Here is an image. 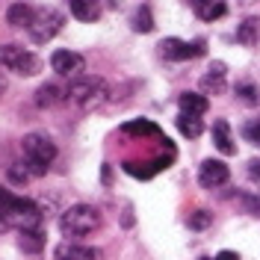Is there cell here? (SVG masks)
<instances>
[{
	"label": "cell",
	"mask_w": 260,
	"mask_h": 260,
	"mask_svg": "<svg viewBox=\"0 0 260 260\" xmlns=\"http://www.w3.org/2000/svg\"><path fill=\"white\" fill-rule=\"evenodd\" d=\"M213 145L219 148L225 157H234L237 154V145H234V136H231V124H228L225 118H219L216 124H213Z\"/></svg>",
	"instance_id": "cell-14"
},
{
	"label": "cell",
	"mask_w": 260,
	"mask_h": 260,
	"mask_svg": "<svg viewBox=\"0 0 260 260\" xmlns=\"http://www.w3.org/2000/svg\"><path fill=\"white\" fill-rule=\"evenodd\" d=\"M210 222H213L210 210H192V216L186 219V225L192 228V231H207V228H210Z\"/></svg>",
	"instance_id": "cell-23"
},
{
	"label": "cell",
	"mask_w": 260,
	"mask_h": 260,
	"mask_svg": "<svg viewBox=\"0 0 260 260\" xmlns=\"http://www.w3.org/2000/svg\"><path fill=\"white\" fill-rule=\"evenodd\" d=\"M53 260H101V248L77 245V243H62V245H56Z\"/></svg>",
	"instance_id": "cell-10"
},
{
	"label": "cell",
	"mask_w": 260,
	"mask_h": 260,
	"mask_svg": "<svg viewBox=\"0 0 260 260\" xmlns=\"http://www.w3.org/2000/svg\"><path fill=\"white\" fill-rule=\"evenodd\" d=\"M21 151H24L27 172L36 175V178H42L48 172V166L53 162V157H56V145H53V139L48 133H27L24 142H21Z\"/></svg>",
	"instance_id": "cell-2"
},
{
	"label": "cell",
	"mask_w": 260,
	"mask_h": 260,
	"mask_svg": "<svg viewBox=\"0 0 260 260\" xmlns=\"http://www.w3.org/2000/svg\"><path fill=\"white\" fill-rule=\"evenodd\" d=\"M207 53V42L195 39V42H183V39H162L160 42V56L166 62H186L195 56Z\"/></svg>",
	"instance_id": "cell-6"
},
{
	"label": "cell",
	"mask_w": 260,
	"mask_h": 260,
	"mask_svg": "<svg viewBox=\"0 0 260 260\" xmlns=\"http://www.w3.org/2000/svg\"><path fill=\"white\" fill-rule=\"evenodd\" d=\"M213 260H240V254H237V251H219Z\"/></svg>",
	"instance_id": "cell-29"
},
{
	"label": "cell",
	"mask_w": 260,
	"mask_h": 260,
	"mask_svg": "<svg viewBox=\"0 0 260 260\" xmlns=\"http://www.w3.org/2000/svg\"><path fill=\"white\" fill-rule=\"evenodd\" d=\"M228 178H231V169H228L222 160H204L198 166V180H201V186H207V189H216V186L228 183Z\"/></svg>",
	"instance_id": "cell-8"
},
{
	"label": "cell",
	"mask_w": 260,
	"mask_h": 260,
	"mask_svg": "<svg viewBox=\"0 0 260 260\" xmlns=\"http://www.w3.org/2000/svg\"><path fill=\"white\" fill-rule=\"evenodd\" d=\"M130 27L136 32H151L154 30V15H151V6H139L136 15L130 18Z\"/></svg>",
	"instance_id": "cell-21"
},
{
	"label": "cell",
	"mask_w": 260,
	"mask_h": 260,
	"mask_svg": "<svg viewBox=\"0 0 260 260\" xmlns=\"http://www.w3.org/2000/svg\"><path fill=\"white\" fill-rule=\"evenodd\" d=\"M245 175H248V180L260 183V157H251V160L245 162Z\"/></svg>",
	"instance_id": "cell-26"
},
{
	"label": "cell",
	"mask_w": 260,
	"mask_h": 260,
	"mask_svg": "<svg viewBox=\"0 0 260 260\" xmlns=\"http://www.w3.org/2000/svg\"><path fill=\"white\" fill-rule=\"evenodd\" d=\"M198 15L204 18V21L225 18L228 15V3H225V0H213V3H207V6H204V9H198Z\"/></svg>",
	"instance_id": "cell-22"
},
{
	"label": "cell",
	"mask_w": 260,
	"mask_h": 260,
	"mask_svg": "<svg viewBox=\"0 0 260 260\" xmlns=\"http://www.w3.org/2000/svg\"><path fill=\"white\" fill-rule=\"evenodd\" d=\"M180 113H192V115H204L210 110V98L201 95V92H180L178 98Z\"/></svg>",
	"instance_id": "cell-13"
},
{
	"label": "cell",
	"mask_w": 260,
	"mask_h": 260,
	"mask_svg": "<svg viewBox=\"0 0 260 260\" xmlns=\"http://www.w3.org/2000/svg\"><path fill=\"white\" fill-rule=\"evenodd\" d=\"M198 260H213V257H204V254H201V257H198Z\"/></svg>",
	"instance_id": "cell-32"
},
{
	"label": "cell",
	"mask_w": 260,
	"mask_h": 260,
	"mask_svg": "<svg viewBox=\"0 0 260 260\" xmlns=\"http://www.w3.org/2000/svg\"><path fill=\"white\" fill-rule=\"evenodd\" d=\"M50 68H53L56 74H74V71H80L83 68V56L80 53H74V50H53V56H50Z\"/></svg>",
	"instance_id": "cell-11"
},
{
	"label": "cell",
	"mask_w": 260,
	"mask_h": 260,
	"mask_svg": "<svg viewBox=\"0 0 260 260\" xmlns=\"http://www.w3.org/2000/svg\"><path fill=\"white\" fill-rule=\"evenodd\" d=\"M192 3H195V12H198V9H204L207 3H213V0H192Z\"/></svg>",
	"instance_id": "cell-30"
},
{
	"label": "cell",
	"mask_w": 260,
	"mask_h": 260,
	"mask_svg": "<svg viewBox=\"0 0 260 260\" xmlns=\"http://www.w3.org/2000/svg\"><path fill=\"white\" fill-rule=\"evenodd\" d=\"M0 68L15 71L18 77H32V74H39L42 62L36 53L18 48V45H0Z\"/></svg>",
	"instance_id": "cell-4"
},
{
	"label": "cell",
	"mask_w": 260,
	"mask_h": 260,
	"mask_svg": "<svg viewBox=\"0 0 260 260\" xmlns=\"http://www.w3.org/2000/svg\"><path fill=\"white\" fill-rule=\"evenodd\" d=\"M101 228V213L92 204H74L59 216V231H62L68 240H80L89 237Z\"/></svg>",
	"instance_id": "cell-3"
},
{
	"label": "cell",
	"mask_w": 260,
	"mask_h": 260,
	"mask_svg": "<svg viewBox=\"0 0 260 260\" xmlns=\"http://www.w3.org/2000/svg\"><path fill=\"white\" fill-rule=\"evenodd\" d=\"M68 3H71V15L83 24H92L101 18V0H68Z\"/></svg>",
	"instance_id": "cell-15"
},
{
	"label": "cell",
	"mask_w": 260,
	"mask_h": 260,
	"mask_svg": "<svg viewBox=\"0 0 260 260\" xmlns=\"http://www.w3.org/2000/svg\"><path fill=\"white\" fill-rule=\"evenodd\" d=\"M175 124H178V130L186 136V139H195V136L204 133V121H201V115H192V113H180L178 118H175Z\"/></svg>",
	"instance_id": "cell-19"
},
{
	"label": "cell",
	"mask_w": 260,
	"mask_h": 260,
	"mask_svg": "<svg viewBox=\"0 0 260 260\" xmlns=\"http://www.w3.org/2000/svg\"><path fill=\"white\" fill-rule=\"evenodd\" d=\"M121 130L124 133H133V136H157L160 133V127L154 121H148V118H133L127 124H121Z\"/></svg>",
	"instance_id": "cell-20"
},
{
	"label": "cell",
	"mask_w": 260,
	"mask_h": 260,
	"mask_svg": "<svg viewBox=\"0 0 260 260\" xmlns=\"http://www.w3.org/2000/svg\"><path fill=\"white\" fill-rule=\"evenodd\" d=\"M243 136L251 142V145H257L260 148V118H248L243 124Z\"/></svg>",
	"instance_id": "cell-25"
},
{
	"label": "cell",
	"mask_w": 260,
	"mask_h": 260,
	"mask_svg": "<svg viewBox=\"0 0 260 260\" xmlns=\"http://www.w3.org/2000/svg\"><path fill=\"white\" fill-rule=\"evenodd\" d=\"M3 92H6V83L0 80V95H3Z\"/></svg>",
	"instance_id": "cell-31"
},
{
	"label": "cell",
	"mask_w": 260,
	"mask_h": 260,
	"mask_svg": "<svg viewBox=\"0 0 260 260\" xmlns=\"http://www.w3.org/2000/svg\"><path fill=\"white\" fill-rule=\"evenodd\" d=\"M18 248L24 254H39L45 248V234L36 228V231H18Z\"/></svg>",
	"instance_id": "cell-17"
},
{
	"label": "cell",
	"mask_w": 260,
	"mask_h": 260,
	"mask_svg": "<svg viewBox=\"0 0 260 260\" xmlns=\"http://www.w3.org/2000/svg\"><path fill=\"white\" fill-rule=\"evenodd\" d=\"M104 95H107V83L101 80V77H89V74L68 86V101L77 104V107H92Z\"/></svg>",
	"instance_id": "cell-7"
},
{
	"label": "cell",
	"mask_w": 260,
	"mask_h": 260,
	"mask_svg": "<svg viewBox=\"0 0 260 260\" xmlns=\"http://www.w3.org/2000/svg\"><path fill=\"white\" fill-rule=\"evenodd\" d=\"M237 42L245 45V48L260 45V18L257 15H248V18L240 21V27H237Z\"/></svg>",
	"instance_id": "cell-12"
},
{
	"label": "cell",
	"mask_w": 260,
	"mask_h": 260,
	"mask_svg": "<svg viewBox=\"0 0 260 260\" xmlns=\"http://www.w3.org/2000/svg\"><path fill=\"white\" fill-rule=\"evenodd\" d=\"M225 80H228L225 62H210V68L201 77V92L204 95H219V92H225Z\"/></svg>",
	"instance_id": "cell-9"
},
{
	"label": "cell",
	"mask_w": 260,
	"mask_h": 260,
	"mask_svg": "<svg viewBox=\"0 0 260 260\" xmlns=\"http://www.w3.org/2000/svg\"><path fill=\"white\" fill-rule=\"evenodd\" d=\"M62 95H68V89H62L59 83H45L36 92V107H53V104L62 101Z\"/></svg>",
	"instance_id": "cell-18"
},
{
	"label": "cell",
	"mask_w": 260,
	"mask_h": 260,
	"mask_svg": "<svg viewBox=\"0 0 260 260\" xmlns=\"http://www.w3.org/2000/svg\"><path fill=\"white\" fill-rule=\"evenodd\" d=\"M0 225L15 228V231H36L42 225V210L32 198H21V195H9V201L0 207Z\"/></svg>",
	"instance_id": "cell-1"
},
{
	"label": "cell",
	"mask_w": 260,
	"mask_h": 260,
	"mask_svg": "<svg viewBox=\"0 0 260 260\" xmlns=\"http://www.w3.org/2000/svg\"><path fill=\"white\" fill-rule=\"evenodd\" d=\"M62 24H65L62 12H56V9H50V6L36 9V18H32V24L27 27L30 42H32V45H48L50 39L62 30Z\"/></svg>",
	"instance_id": "cell-5"
},
{
	"label": "cell",
	"mask_w": 260,
	"mask_h": 260,
	"mask_svg": "<svg viewBox=\"0 0 260 260\" xmlns=\"http://www.w3.org/2000/svg\"><path fill=\"white\" fill-rule=\"evenodd\" d=\"M32 18H36V9H32L30 3H12L9 9H6V21H9V27H21V30H27L32 24Z\"/></svg>",
	"instance_id": "cell-16"
},
{
	"label": "cell",
	"mask_w": 260,
	"mask_h": 260,
	"mask_svg": "<svg viewBox=\"0 0 260 260\" xmlns=\"http://www.w3.org/2000/svg\"><path fill=\"white\" fill-rule=\"evenodd\" d=\"M27 175H30V172H24L21 166H12V169H9V180H15V183H24Z\"/></svg>",
	"instance_id": "cell-27"
},
{
	"label": "cell",
	"mask_w": 260,
	"mask_h": 260,
	"mask_svg": "<svg viewBox=\"0 0 260 260\" xmlns=\"http://www.w3.org/2000/svg\"><path fill=\"white\" fill-rule=\"evenodd\" d=\"M237 98L243 101V104H257V86L248 80H240L237 83Z\"/></svg>",
	"instance_id": "cell-24"
},
{
	"label": "cell",
	"mask_w": 260,
	"mask_h": 260,
	"mask_svg": "<svg viewBox=\"0 0 260 260\" xmlns=\"http://www.w3.org/2000/svg\"><path fill=\"white\" fill-rule=\"evenodd\" d=\"M243 207H245L248 213L260 216V198H251V195H248V198H243Z\"/></svg>",
	"instance_id": "cell-28"
}]
</instances>
